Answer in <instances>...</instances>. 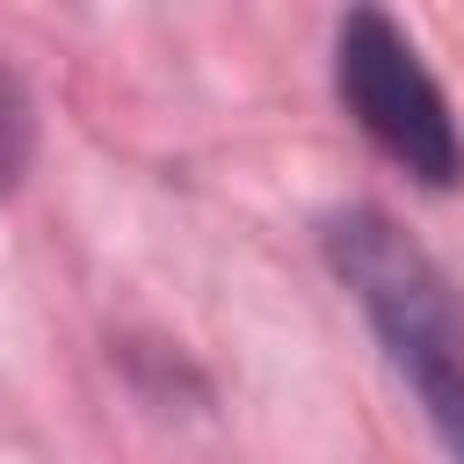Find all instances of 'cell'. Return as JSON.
<instances>
[{
    "label": "cell",
    "mask_w": 464,
    "mask_h": 464,
    "mask_svg": "<svg viewBox=\"0 0 464 464\" xmlns=\"http://www.w3.org/2000/svg\"><path fill=\"white\" fill-rule=\"evenodd\" d=\"M326 261L355 290L362 319L377 326L384 355L428 406L450 457L464 464V304H457L450 276L435 268V254L420 239H406L384 210L355 203L326 225Z\"/></svg>",
    "instance_id": "obj_1"
},
{
    "label": "cell",
    "mask_w": 464,
    "mask_h": 464,
    "mask_svg": "<svg viewBox=\"0 0 464 464\" xmlns=\"http://www.w3.org/2000/svg\"><path fill=\"white\" fill-rule=\"evenodd\" d=\"M334 87H341V109L362 123V138L384 160H399L413 181L450 188L464 174V145H457L450 102H442V87L428 80L420 51L406 44V29L392 14H377V7L341 14V29H334Z\"/></svg>",
    "instance_id": "obj_2"
},
{
    "label": "cell",
    "mask_w": 464,
    "mask_h": 464,
    "mask_svg": "<svg viewBox=\"0 0 464 464\" xmlns=\"http://www.w3.org/2000/svg\"><path fill=\"white\" fill-rule=\"evenodd\" d=\"M29 152H36V109L22 80L0 65V196H14V181L29 174Z\"/></svg>",
    "instance_id": "obj_3"
}]
</instances>
